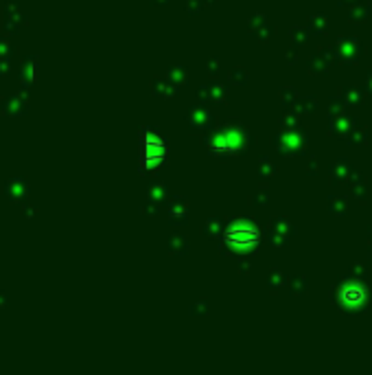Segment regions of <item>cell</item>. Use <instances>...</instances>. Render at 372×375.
Masks as SVG:
<instances>
[{
    "label": "cell",
    "instance_id": "6da1fadb",
    "mask_svg": "<svg viewBox=\"0 0 372 375\" xmlns=\"http://www.w3.org/2000/svg\"><path fill=\"white\" fill-rule=\"evenodd\" d=\"M342 299L346 303H357V301H363V289L357 287V289H344L342 292Z\"/></svg>",
    "mask_w": 372,
    "mask_h": 375
}]
</instances>
